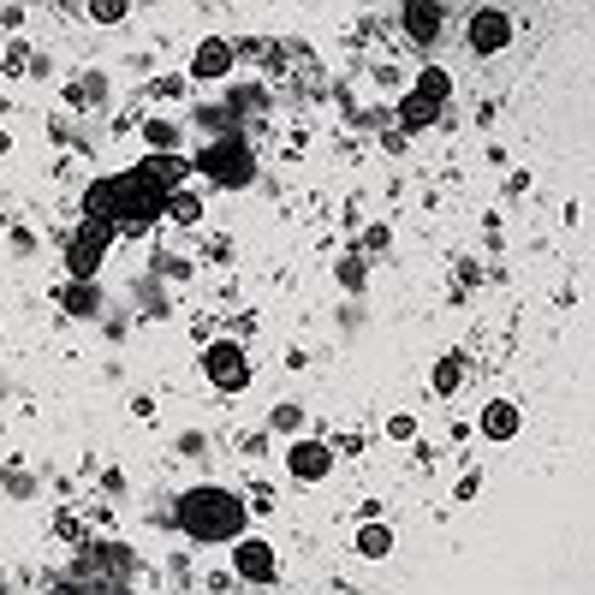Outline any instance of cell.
Listing matches in <instances>:
<instances>
[{
  "label": "cell",
  "mask_w": 595,
  "mask_h": 595,
  "mask_svg": "<svg viewBox=\"0 0 595 595\" xmlns=\"http://www.w3.org/2000/svg\"><path fill=\"white\" fill-rule=\"evenodd\" d=\"M84 214L108 221V227H150L167 214V191H155L137 167H125V173H108V179L84 185Z\"/></svg>",
  "instance_id": "obj_1"
},
{
  "label": "cell",
  "mask_w": 595,
  "mask_h": 595,
  "mask_svg": "<svg viewBox=\"0 0 595 595\" xmlns=\"http://www.w3.org/2000/svg\"><path fill=\"white\" fill-rule=\"evenodd\" d=\"M173 518H179V530L191 536V542L214 548V542H239L244 525H251V506H244V495H232L221 483H197V488L179 495Z\"/></svg>",
  "instance_id": "obj_2"
},
{
  "label": "cell",
  "mask_w": 595,
  "mask_h": 595,
  "mask_svg": "<svg viewBox=\"0 0 595 595\" xmlns=\"http://www.w3.org/2000/svg\"><path fill=\"white\" fill-rule=\"evenodd\" d=\"M132 572H137L132 548L96 542V548H84V554H78V565H71V577L60 590H132Z\"/></svg>",
  "instance_id": "obj_3"
},
{
  "label": "cell",
  "mask_w": 595,
  "mask_h": 595,
  "mask_svg": "<svg viewBox=\"0 0 595 595\" xmlns=\"http://www.w3.org/2000/svg\"><path fill=\"white\" fill-rule=\"evenodd\" d=\"M197 173L214 179V185H227V191H244V185L256 179V155H251V143H244L239 132H227V137H209L197 150Z\"/></svg>",
  "instance_id": "obj_4"
},
{
  "label": "cell",
  "mask_w": 595,
  "mask_h": 595,
  "mask_svg": "<svg viewBox=\"0 0 595 595\" xmlns=\"http://www.w3.org/2000/svg\"><path fill=\"white\" fill-rule=\"evenodd\" d=\"M108 244H113V227L84 214V227L66 239V274H71V280H96L101 263H108Z\"/></svg>",
  "instance_id": "obj_5"
},
{
  "label": "cell",
  "mask_w": 595,
  "mask_h": 595,
  "mask_svg": "<svg viewBox=\"0 0 595 595\" xmlns=\"http://www.w3.org/2000/svg\"><path fill=\"white\" fill-rule=\"evenodd\" d=\"M202 375H209L221 394H244L251 387V352L239 340H209L202 345Z\"/></svg>",
  "instance_id": "obj_6"
},
{
  "label": "cell",
  "mask_w": 595,
  "mask_h": 595,
  "mask_svg": "<svg viewBox=\"0 0 595 595\" xmlns=\"http://www.w3.org/2000/svg\"><path fill=\"white\" fill-rule=\"evenodd\" d=\"M464 42H471V54H500V48H513V12L476 7L471 24H464Z\"/></svg>",
  "instance_id": "obj_7"
},
{
  "label": "cell",
  "mask_w": 595,
  "mask_h": 595,
  "mask_svg": "<svg viewBox=\"0 0 595 595\" xmlns=\"http://www.w3.org/2000/svg\"><path fill=\"white\" fill-rule=\"evenodd\" d=\"M232 572H239V584H274L280 560H274V548L263 536H239V542H232Z\"/></svg>",
  "instance_id": "obj_8"
},
{
  "label": "cell",
  "mask_w": 595,
  "mask_h": 595,
  "mask_svg": "<svg viewBox=\"0 0 595 595\" xmlns=\"http://www.w3.org/2000/svg\"><path fill=\"white\" fill-rule=\"evenodd\" d=\"M399 24H405V36H411L417 48H434L441 31H447V7H434V0H405Z\"/></svg>",
  "instance_id": "obj_9"
},
{
  "label": "cell",
  "mask_w": 595,
  "mask_h": 595,
  "mask_svg": "<svg viewBox=\"0 0 595 595\" xmlns=\"http://www.w3.org/2000/svg\"><path fill=\"white\" fill-rule=\"evenodd\" d=\"M286 471H293L298 483H328L333 476V447L328 441H293L286 447Z\"/></svg>",
  "instance_id": "obj_10"
},
{
  "label": "cell",
  "mask_w": 595,
  "mask_h": 595,
  "mask_svg": "<svg viewBox=\"0 0 595 595\" xmlns=\"http://www.w3.org/2000/svg\"><path fill=\"white\" fill-rule=\"evenodd\" d=\"M232 60H239V48H232L227 36H202L197 54H191V78L214 84V78H227V71H232Z\"/></svg>",
  "instance_id": "obj_11"
},
{
  "label": "cell",
  "mask_w": 595,
  "mask_h": 595,
  "mask_svg": "<svg viewBox=\"0 0 595 595\" xmlns=\"http://www.w3.org/2000/svg\"><path fill=\"white\" fill-rule=\"evenodd\" d=\"M476 429H483V441H518V434H525V411H518L513 399H488Z\"/></svg>",
  "instance_id": "obj_12"
},
{
  "label": "cell",
  "mask_w": 595,
  "mask_h": 595,
  "mask_svg": "<svg viewBox=\"0 0 595 595\" xmlns=\"http://www.w3.org/2000/svg\"><path fill=\"white\" fill-rule=\"evenodd\" d=\"M137 173L155 185V191H179V185H185V173H191V162H185V155H143Z\"/></svg>",
  "instance_id": "obj_13"
},
{
  "label": "cell",
  "mask_w": 595,
  "mask_h": 595,
  "mask_svg": "<svg viewBox=\"0 0 595 595\" xmlns=\"http://www.w3.org/2000/svg\"><path fill=\"white\" fill-rule=\"evenodd\" d=\"M54 304H60L66 316H78V322H90V316H101V286L96 280H66L60 293H54Z\"/></svg>",
  "instance_id": "obj_14"
},
{
  "label": "cell",
  "mask_w": 595,
  "mask_h": 595,
  "mask_svg": "<svg viewBox=\"0 0 595 595\" xmlns=\"http://www.w3.org/2000/svg\"><path fill=\"white\" fill-rule=\"evenodd\" d=\"M357 554H364V560H387V554H394V525H387V518H370V525L357 530Z\"/></svg>",
  "instance_id": "obj_15"
},
{
  "label": "cell",
  "mask_w": 595,
  "mask_h": 595,
  "mask_svg": "<svg viewBox=\"0 0 595 595\" xmlns=\"http://www.w3.org/2000/svg\"><path fill=\"white\" fill-rule=\"evenodd\" d=\"M167 221H179V227H197V221H202V197L191 191V185L167 191Z\"/></svg>",
  "instance_id": "obj_16"
},
{
  "label": "cell",
  "mask_w": 595,
  "mask_h": 595,
  "mask_svg": "<svg viewBox=\"0 0 595 595\" xmlns=\"http://www.w3.org/2000/svg\"><path fill=\"white\" fill-rule=\"evenodd\" d=\"M434 120H441V108H434V101H423L417 90L399 101V125H405V132H423V125H434Z\"/></svg>",
  "instance_id": "obj_17"
},
{
  "label": "cell",
  "mask_w": 595,
  "mask_h": 595,
  "mask_svg": "<svg viewBox=\"0 0 595 595\" xmlns=\"http://www.w3.org/2000/svg\"><path fill=\"white\" fill-rule=\"evenodd\" d=\"M464 370H471V364H464L459 352L441 357V364H434V375H429V387H434V394H459V387H464Z\"/></svg>",
  "instance_id": "obj_18"
},
{
  "label": "cell",
  "mask_w": 595,
  "mask_h": 595,
  "mask_svg": "<svg viewBox=\"0 0 595 595\" xmlns=\"http://www.w3.org/2000/svg\"><path fill=\"white\" fill-rule=\"evenodd\" d=\"M143 143H150L155 155H179V125H167V120H143Z\"/></svg>",
  "instance_id": "obj_19"
},
{
  "label": "cell",
  "mask_w": 595,
  "mask_h": 595,
  "mask_svg": "<svg viewBox=\"0 0 595 595\" xmlns=\"http://www.w3.org/2000/svg\"><path fill=\"white\" fill-rule=\"evenodd\" d=\"M417 96H423V101H434V108H441V101L453 96V78H447L441 66H423V78H417Z\"/></svg>",
  "instance_id": "obj_20"
},
{
  "label": "cell",
  "mask_w": 595,
  "mask_h": 595,
  "mask_svg": "<svg viewBox=\"0 0 595 595\" xmlns=\"http://www.w3.org/2000/svg\"><path fill=\"white\" fill-rule=\"evenodd\" d=\"M84 12H90L96 24H125V12H132V7H125V0H90Z\"/></svg>",
  "instance_id": "obj_21"
},
{
  "label": "cell",
  "mask_w": 595,
  "mask_h": 595,
  "mask_svg": "<svg viewBox=\"0 0 595 595\" xmlns=\"http://www.w3.org/2000/svg\"><path fill=\"white\" fill-rule=\"evenodd\" d=\"M333 274H340V286H352V293H357V286H364V256H340V268H333Z\"/></svg>",
  "instance_id": "obj_22"
},
{
  "label": "cell",
  "mask_w": 595,
  "mask_h": 595,
  "mask_svg": "<svg viewBox=\"0 0 595 595\" xmlns=\"http://www.w3.org/2000/svg\"><path fill=\"white\" fill-rule=\"evenodd\" d=\"M268 423L280 429V434H293V429L304 423V411H298V405H274V411H268Z\"/></svg>",
  "instance_id": "obj_23"
},
{
  "label": "cell",
  "mask_w": 595,
  "mask_h": 595,
  "mask_svg": "<svg viewBox=\"0 0 595 595\" xmlns=\"http://www.w3.org/2000/svg\"><path fill=\"white\" fill-rule=\"evenodd\" d=\"M387 244H394V232H387V227H370L364 232V256H382Z\"/></svg>",
  "instance_id": "obj_24"
},
{
  "label": "cell",
  "mask_w": 595,
  "mask_h": 595,
  "mask_svg": "<svg viewBox=\"0 0 595 595\" xmlns=\"http://www.w3.org/2000/svg\"><path fill=\"white\" fill-rule=\"evenodd\" d=\"M7 71H12V78L31 71V48H24V42H12V48H7Z\"/></svg>",
  "instance_id": "obj_25"
},
{
  "label": "cell",
  "mask_w": 595,
  "mask_h": 595,
  "mask_svg": "<svg viewBox=\"0 0 595 595\" xmlns=\"http://www.w3.org/2000/svg\"><path fill=\"white\" fill-rule=\"evenodd\" d=\"M7 495H12V500H31V476H24V471H7Z\"/></svg>",
  "instance_id": "obj_26"
},
{
  "label": "cell",
  "mask_w": 595,
  "mask_h": 595,
  "mask_svg": "<svg viewBox=\"0 0 595 595\" xmlns=\"http://www.w3.org/2000/svg\"><path fill=\"white\" fill-rule=\"evenodd\" d=\"M476 488H483V471H464V476H459V488H453V495H459V500H476Z\"/></svg>",
  "instance_id": "obj_27"
},
{
  "label": "cell",
  "mask_w": 595,
  "mask_h": 595,
  "mask_svg": "<svg viewBox=\"0 0 595 595\" xmlns=\"http://www.w3.org/2000/svg\"><path fill=\"white\" fill-rule=\"evenodd\" d=\"M387 434H394V441H411V434H417V417H394V423H387Z\"/></svg>",
  "instance_id": "obj_28"
},
{
  "label": "cell",
  "mask_w": 595,
  "mask_h": 595,
  "mask_svg": "<svg viewBox=\"0 0 595 595\" xmlns=\"http://www.w3.org/2000/svg\"><path fill=\"white\" fill-rule=\"evenodd\" d=\"M0 155H7V137H0Z\"/></svg>",
  "instance_id": "obj_29"
},
{
  "label": "cell",
  "mask_w": 595,
  "mask_h": 595,
  "mask_svg": "<svg viewBox=\"0 0 595 595\" xmlns=\"http://www.w3.org/2000/svg\"><path fill=\"white\" fill-rule=\"evenodd\" d=\"M0 590H7V577H0Z\"/></svg>",
  "instance_id": "obj_30"
}]
</instances>
